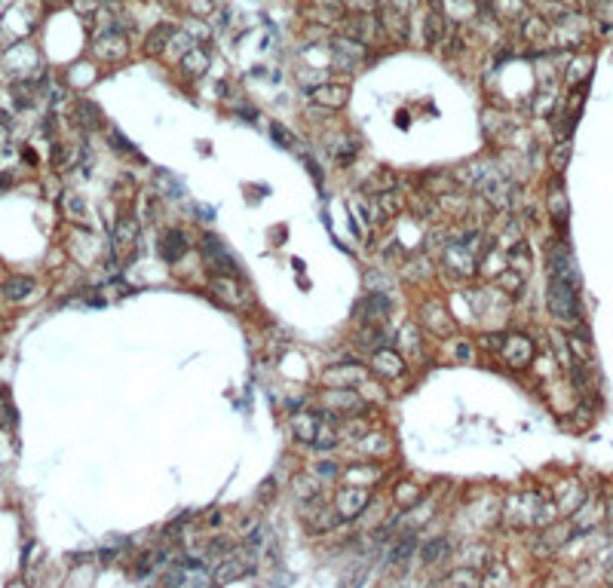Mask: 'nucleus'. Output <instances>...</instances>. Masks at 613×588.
Segmentation results:
<instances>
[{
    "mask_svg": "<svg viewBox=\"0 0 613 588\" xmlns=\"http://www.w3.org/2000/svg\"><path fill=\"white\" fill-rule=\"evenodd\" d=\"M485 347H488V349H500L503 347V334H485Z\"/></svg>",
    "mask_w": 613,
    "mask_h": 588,
    "instance_id": "4d7b16f0",
    "label": "nucleus"
},
{
    "mask_svg": "<svg viewBox=\"0 0 613 588\" xmlns=\"http://www.w3.org/2000/svg\"><path fill=\"white\" fill-rule=\"evenodd\" d=\"M576 288L579 285L565 282V279H552V276H549V285H546V307H549L552 319H555L558 325H565L567 331L583 322V307H579Z\"/></svg>",
    "mask_w": 613,
    "mask_h": 588,
    "instance_id": "f257e3e1",
    "label": "nucleus"
},
{
    "mask_svg": "<svg viewBox=\"0 0 613 588\" xmlns=\"http://www.w3.org/2000/svg\"><path fill=\"white\" fill-rule=\"evenodd\" d=\"M199 251H203L206 267L215 276H239V264L228 255V248H224L221 242H218V236H212V233H206V236L199 239Z\"/></svg>",
    "mask_w": 613,
    "mask_h": 588,
    "instance_id": "0eeeda50",
    "label": "nucleus"
},
{
    "mask_svg": "<svg viewBox=\"0 0 613 588\" xmlns=\"http://www.w3.org/2000/svg\"><path fill=\"white\" fill-rule=\"evenodd\" d=\"M350 25V37L352 40H359V44H368L374 34H381V19L377 15H371V13H359V15H352V19L347 22Z\"/></svg>",
    "mask_w": 613,
    "mask_h": 588,
    "instance_id": "c85d7f7f",
    "label": "nucleus"
},
{
    "mask_svg": "<svg viewBox=\"0 0 613 588\" xmlns=\"http://www.w3.org/2000/svg\"><path fill=\"white\" fill-rule=\"evenodd\" d=\"M322 490H325V484L319 481L313 472H304V475L295 478V493H298L301 502H316V500H322Z\"/></svg>",
    "mask_w": 613,
    "mask_h": 588,
    "instance_id": "72a5a7b5",
    "label": "nucleus"
},
{
    "mask_svg": "<svg viewBox=\"0 0 613 588\" xmlns=\"http://www.w3.org/2000/svg\"><path fill=\"white\" fill-rule=\"evenodd\" d=\"M396 184H399V181H396V175L381 169L377 175H371V178H368L365 187H368V190H374V196H377V193H383V190H396Z\"/></svg>",
    "mask_w": 613,
    "mask_h": 588,
    "instance_id": "49530a36",
    "label": "nucleus"
},
{
    "mask_svg": "<svg viewBox=\"0 0 613 588\" xmlns=\"http://www.w3.org/2000/svg\"><path fill=\"white\" fill-rule=\"evenodd\" d=\"M111 145H117L114 150L117 154H126V156H138V150H136V145H132V141H126L120 132H111ZM141 159V156H138Z\"/></svg>",
    "mask_w": 613,
    "mask_h": 588,
    "instance_id": "603ef678",
    "label": "nucleus"
},
{
    "mask_svg": "<svg viewBox=\"0 0 613 588\" xmlns=\"http://www.w3.org/2000/svg\"><path fill=\"white\" fill-rule=\"evenodd\" d=\"M494 282H497V288H500L503 294H518V291H525V276L515 273V270H509V267H506V270H503Z\"/></svg>",
    "mask_w": 613,
    "mask_h": 588,
    "instance_id": "37998d69",
    "label": "nucleus"
},
{
    "mask_svg": "<svg viewBox=\"0 0 613 588\" xmlns=\"http://www.w3.org/2000/svg\"><path fill=\"white\" fill-rule=\"evenodd\" d=\"M0 356H4V343H0Z\"/></svg>",
    "mask_w": 613,
    "mask_h": 588,
    "instance_id": "052dcab7",
    "label": "nucleus"
},
{
    "mask_svg": "<svg viewBox=\"0 0 613 588\" xmlns=\"http://www.w3.org/2000/svg\"><path fill=\"white\" fill-rule=\"evenodd\" d=\"M187 236H184V233L178 230V227H169V230L163 233V236H159V258L166 260V264H178V260L187 255Z\"/></svg>",
    "mask_w": 613,
    "mask_h": 588,
    "instance_id": "4be33fe9",
    "label": "nucleus"
},
{
    "mask_svg": "<svg viewBox=\"0 0 613 588\" xmlns=\"http://www.w3.org/2000/svg\"><path fill=\"white\" fill-rule=\"evenodd\" d=\"M341 444V435H338V423H329V420H319V429H316V439H313V448L316 450H331Z\"/></svg>",
    "mask_w": 613,
    "mask_h": 588,
    "instance_id": "58836bf2",
    "label": "nucleus"
},
{
    "mask_svg": "<svg viewBox=\"0 0 613 588\" xmlns=\"http://www.w3.org/2000/svg\"><path fill=\"white\" fill-rule=\"evenodd\" d=\"M448 585H454V588H482V576H478L473 567L460 564L457 570H451L448 573Z\"/></svg>",
    "mask_w": 613,
    "mask_h": 588,
    "instance_id": "a19ab883",
    "label": "nucleus"
},
{
    "mask_svg": "<svg viewBox=\"0 0 613 588\" xmlns=\"http://www.w3.org/2000/svg\"><path fill=\"white\" fill-rule=\"evenodd\" d=\"M310 472L325 484V481H338V478L343 475V469H341V463H334V460H319V463L310 466Z\"/></svg>",
    "mask_w": 613,
    "mask_h": 588,
    "instance_id": "a18cd8bd",
    "label": "nucleus"
},
{
    "mask_svg": "<svg viewBox=\"0 0 613 588\" xmlns=\"http://www.w3.org/2000/svg\"><path fill=\"white\" fill-rule=\"evenodd\" d=\"M546 203H549V215L555 218V224H558V227H565L567 215H570V203H567L565 190H561V181L552 184V190H549V196H546Z\"/></svg>",
    "mask_w": 613,
    "mask_h": 588,
    "instance_id": "f704fd0d",
    "label": "nucleus"
},
{
    "mask_svg": "<svg viewBox=\"0 0 613 588\" xmlns=\"http://www.w3.org/2000/svg\"><path fill=\"white\" fill-rule=\"evenodd\" d=\"M546 267H549V276H552V279H565V282L579 285V273H576L574 255H570V248L565 246V242H552V246H549V255H546Z\"/></svg>",
    "mask_w": 613,
    "mask_h": 588,
    "instance_id": "ddd939ff",
    "label": "nucleus"
},
{
    "mask_svg": "<svg viewBox=\"0 0 613 588\" xmlns=\"http://www.w3.org/2000/svg\"><path fill=\"white\" fill-rule=\"evenodd\" d=\"M417 549H421V545H417V533H414V530H405V533L396 536V542H393V552H390V558H386V561H390L393 567H396V564H405V561H408Z\"/></svg>",
    "mask_w": 613,
    "mask_h": 588,
    "instance_id": "2f4dec72",
    "label": "nucleus"
},
{
    "mask_svg": "<svg viewBox=\"0 0 613 588\" xmlns=\"http://www.w3.org/2000/svg\"><path fill=\"white\" fill-rule=\"evenodd\" d=\"M442 267L454 276V279H473L478 273V255H473V251L463 246H457V242H448V246L442 248Z\"/></svg>",
    "mask_w": 613,
    "mask_h": 588,
    "instance_id": "6e6552de",
    "label": "nucleus"
},
{
    "mask_svg": "<svg viewBox=\"0 0 613 588\" xmlns=\"http://www.w3.org/2000/svg\"><path fill=\"white\" fill-rule=\"evenodd\" d=\"M190 10H193V15H209L215 10V0H193Z\"/></svg>",
    "mask_w": 613,
    "mask_h": 588,
    "instance_id": "5fc2aeb1",
    "label": "nucleus"
},
{
    "mask_svg": "<svg viewBox=\"0 0 613 588\" xmlns=\"http://www.w3.org/2000/svg\"><path fill=\"white\" fill-rule=\"evenodd\" d=\"M604 518H607V506H601V502H583V506H579L574 515H570V527H574V536L592 533Z\"/></svg>",
    "mask_w": 613,
    "mask_h": 588,
    "instance_id": "6ab92c4d",
    "label": "nucleus"
},
{
    "mask_svg": "<svg viewBox=\"0 0 613 588\" xmlns=\"http://www.w3.org/2000/svg\"><path fill=\"white\" fill-rule=\"evenodd\" d=\"M251 570H255V552H249V545H233V549L221 558V564L215 567V585H230L246 579Z\"/></svg>",
    "mask_w": 613,
    "mask_h": 588,
    "instance_id": "20e7f679",
    "label": "nucleus"
},
{
    "mask_svg": "<svg viewBox=\"0 0 613 588\" xmlns=\"http://www.w3.org/2000/svg\"><path fill=\"white\" fill-rule=\"evenodd\" d=\"M543 497H536V493H512L506 500V509H503V515L512 527H534V515H536V506H540Z\"/></svg>",
    "mask_w": 613,
    "mask_h": 588,
    "instance_id": "f8f14e48",
    "label": "nucleus"
},
{
    "mask_svg": "<svg viewBox=\"0 0 613 588\" xmlns=\"http://www.w3.org/2000/svg\"><path fill=\"white\" fill-rule=\"evenodd\" d=\"M62 208H65V215H68L71 221L89 224V206H86V199H83V196H77V193H65V196H62Z\"/></svg>",
    "mask_w": 613,
    "mask_h": 588,
    "instance_id": "4c0bfd02",
    "label": "nucleus"
},
{
    "mask_svg": "<svg viewBox=\"0 0 613 588\" xmlns=\"http://www.w3.org/2000/svg\"><path fill=\"white\" fill-rule=\"evenodd\" d=\"M405 368H408V362H405V356H402L399 349L383 347V349L371 352V371L377 377H383V380H399V377L405 374Z\"/></svg>",
    "mask_w": 613,
    "mask_h": 588,
    "instance_id": "4468645a",
    "label": "nucleus"
},
{
    "mask_svg": "<svg viewBox=\"0 0 613 588\" xmlns=\"http://www.w3.org/2000/svg\"><path fill=\"white\" fill-rule=\"evenodd\" d=\"M567 159H570V141H561V145L552 150V169L561 175L565 172V166H567Z\"/></svg>",
    "mask_w": 613,
    "mask_h": 588,
    "instance_id": "3c124183",
    "label": "nucleus"
},
{
    "mask_svg": "<svg viewBox=\"0 0 613 588\" xmlns=\"http://www.w3.org/2000/svg\"><path fill=\"white\" fill-rule=\"evenodd\" d=\"M98 4H114V0H98Z\"/></svg>",
    "mask_w": 613,
    "mask_h": 588,
    "instance_id": "bf43d9fd",
    "label": "nucleus"
},
{
    "mask_svg": "<svg viewBox=\"0 0 613 588\" xmlns=\"http://www.w3.org/2000/svg\"><path fill=\"white\" fill-rule=\"evenodd\" d=\"M307 506H310V515H304V524L310 533H329L341 524V515L334 506H322V500L307 502Z\"/></svg>",
    "mask_w": 613,
    "mask_h": 588,
    "instance_id": "aec40b11",
    "label": "nucleus"
},
{
    "mask_svg": "<svg viewBox=\"0 0 613 588\" xmlns=\"http://www.w3.org/2000/svg\"><path fill=\"white\" fill-rule=\"evenodd\" d=\"M488 558H491V552L485 549V545H475V549H466L463 552V567H485L488 564Z\"/></svg>",
    "mask_w": 613,
    "mask_h": 588,
    "instance_id": "09e8293b",
    "label": "nucleus"
},
{
    "mask_svg": "<svg viewBox=\"0 0 613 588\" xmlns=\"http://www.w3.org/2000/svg\"><path fill=\"white\" fill-rule=\"evenodd\" d=\"M209 291L215 294L218 304H224L228 309H249L251 307V294L246 285L239 282V276H212Z\"/></svg>",
    "mask_w": 613,
    "mask_h": 588,
    "instance_id": "39448f33",
    "label": "nucleus"
},
{
    "mask_svg": "<svg viewBox=\"0 0 613 588\" xmlns=\"http://www.w3.org/2000/svg\"><path fill=\"white\" fill-rule=\"evenodd\" d=\"M473 356H475V349H473V343H466V340H460V343H457V359H460V362H473Z\"/></svg>",
    "mask_w": 613,
    "mask_h": 588,
    "instance_id": "6e6d98bb",
    "label": "nucleus"
},
{
    "mask_svg": "<svg viewBox=\"0 0 613 588\" xmlns=\"http://www.w3.org/2000/svg\"><path fill=\"white\" fill-rule=\"evenodd\" d=\"M310 98H313V105L322 107V111H341V107L350 102V86L347 83H322V86L310 89Z\"/></svg>",
    "mask_w": 613,
    "mask_h": 588,
    "instance_id": "f3484780",
    "label": "nucleus"
},
{
    "mask_svg": "<svg viewBox=\"0 0 613 588\" xmlns=\"http://www.w3.org/2000/svg\"><path fill=\"white\" fill-rule=\"evenodd\" d=\"M589 68H592V58L586 55L583 62H574V68H567V83L574 86L579 80H589Z\"/></svg>",
    "mask_w": 613,
    "mask_h": 588,
    "instance_id": "8fccbe9b",
    "label": "nucleus"
},
{
    "mask_svg": "<svg viewBox=\"0 0 613 588\" xmlns=\"http://www.w3.org/2000/svg\"><path fill=\"white\" fill-rule=\"evenodd\" d=\"M203 524H206V527H212V530H215V527L228 524V515H224V512H218V509H215V512H209V515L203 518Z\"/></svg>",
    "mask_w": 613,
    "mask_h": 588,
    "instance_id": "864d4df0",
    "label": "nucleus"
},
{
    "mask_svg": "<svg viewBox=\"0 0 613 588\" xmlns=\"http://www.w3.org/2000/svg\"><path fill=\"white\" fill-rule=\"evenodd\" d=\"M546 34H549V22H546V19H540V15L525 19V25H522V37L525 40L536 44V40H546Z\"/></svg>",
    "mask_w": 613,
    "mask_h": 588,
    "instance_id": "79ce46f5",
    "label": "nucleus"
},
{
    "mask_svg": "<svg viewBox=\"0 0 613 588\" xmlns=\"http://www.w3.org/2000/svg\"><path fill=\"white\" fill-rule=\"evenodd\" d=\"M322 410H316L319 420H329V423H341L343 417H359L368 410V399L362 392L350 389V386H343V389H325L322 392Z\"/></svg>",
    "mask_w": 613,
    "mask_h": 588,
    "instance_id": "f03ea898",
    "label": "nucleus"
},
{
    "mask_svg": "<svg viewBox=\"0 0 613 588\" xmlns=\"http://www.w3.org/2000/svg\"><path fill=\"white\" fill-rule=\"evenodd\" d=\"M74 120H77L80 129L95 132L105 126V114L98 111V105H92L89 98H77V102H74Z\"/></svg>",
    "mask_w": 613,
    "mask_h": 588,
    "instance_id": "a878e982",
    "label": "nucleus"
},
{
    "mask_svg": "<svg viewBox=\"0 0 613 588\" xmlns=\"http://www.w3.org/2000/svg\"><path fill=\"white\" fill-rule=\"evenodd\" d=\"M570 536H574V527L565 524V521H555L552 527L540 530V536H536V542H534V554H536V558H546V554H552L555 549H561Z\"/></svg>",
    "mask_w": 613,
    "mask_h": 588,
    "instance_id": "a211bd4d",
    "label": "nucleus"
},
{
    "mask_svg": "<svg viewBox=\"0 0 613 588\" xmlns=\"http://www.w3.org/2000/svg\"><path fill=\"white\" fill-rule=\"evenodd\" d=\"M371 502V487H341L334 490V509H338L341 521H356Z\"/></svg>",
    "mask_w": 613,
    "mask_h": 588,
    "instance_id": "9d476101",
    "label": "nucleus"
},
{
    "mask_svg": "<svg viewBox=\"0 0 613 588\" xmlns=\"http://www.w3.org/2000/svg\"><path fill=\"white\" fill-rule=\"evenodd\" d=\"M6 138H10V132H6V123H0V147H6Z\"/></svg>",
    "mask_w": 613,
    "mask_h": 588,
    "instance_id": "13d9d810",
    "label": "nucleus"
},
{
    "mask_svg": "<svg viewBox=\"0 0 613 588\" xmlns=\"http://www.w3.org/2000/svg\"><path fill=\"white\" fill-rule=\"evenodd\" d=\"M396 343H399V349L405 352V356L417 359L421 356V328H417V325H402L399 334H396Z\"/></svg>",
    "mask_w": 613,
    "mask_h": 588,
    "instance_id": "e433bc0d",
    "label": "nucleus"
},
{
    "mask_svg": "<svg viewBox=\"0 0 613 588\" xmlns=\"http://www.w3.org/2000/svg\"><path fill=\"white\" fill-rule=\"evenodd\" d=\"M374 208H377V218H381V221H390V218H396L402 208H405V196H402L399 190H383L374 196Z\"/></svg>",
    "mask_w": 613,
    "mask_h": 588,
    "instance_id": "7c9ffc66",
    "label": "nucleus"
},
{
    "mask_svg": "<svg viewBox=\"0 0 613 588\" xmlns=\"http://www.w3.org/2000/svg\"><path fill=\"white\" fill-rule=\"evenodd\" d=\"M478 190H482V199H485V203H488L491 208H497V212H509L512 203H515V193H518L515 181L506 178L503 172H491Z\"/></svg>",
    "mask_w": 613,
    "mask_h": 588,
    "instance_id": "423d86ee",
    "label": "nucleus"
},
{
    "mask_svg": "<svg viewBox=\"0 0 613 588\" xmlns=\"http://www.w3.org/2000/svg\"><path fill=\"white\" fill-rule=\"evenodd\" d=\"M421 325L426 331H433L435 338H448V334L454 331V322H451L448 307L439 304V300H426V304L421 307Z\"/></svg>",
    "mask_w": 613,
    "mask_h": 588,
    "instance_id": "dca6fc26",
    "label": "nucleus"
},
{
    "mask_svg": "<svg viewBox=\"0 0 613 588\" xmlns=\"http://www.w3.org/2000/svg\"><path fill=\"white\" fill-rule=\"evenodd\" d=\"M316 429H319V414H313V410H301V414L291 417V439L298 444H313Z\"/></svg>",
    "mask_w": 613,
    "mask_h": 588,
    "instance_id": "bb28decb",
    "label": "nucleus"
},
{
    "mask_svg": "<svg viewBox=\"0 0 613 588\" xmlns=\"http://www.w3.org/2000/svg\"><path fill=\"white\" fill-rule=\"evenodd\" d=\"M430 588H433V585H430Z\"/></svg>",
    "mask_w": 613,
    "mask_h": 588,
    "instance_id": "e2e57ef3",
    "label": "nucleus"
},
{
    "mask_svg": "<svg viewBox=\"0 0 613 588\" xmlns=\"http://www.w3.org/2000/svg\"><path fill=\"white\" fill-rule=\"evenodd\" d=\"M343 478H347L352 487H374V481L381 478V469L377 466H352L343 472Z\"/></svg>",
    "mask_w": 613,
    "mask_h": 588,
    "instance_id": "ea45409f",
    "label": "nucleus"
},
{
    "mask_svg": "<svg viewBox=\"0 0 613 588\" xmlns=\"http://www.w3.org/2000/svg\"><path fill=\"white\" fill-rule=\"evenodd\" d=\"M270 135H273V141H276V145H279V147H285V150H291V147L298 145L295 132H291V129H285L282 123H273V126H270Z\"/></svg>",
    "mask_w": 613,
    "mask_h": 588,
    "instance_id": "de8ad7c7",
    "label": "nucleus"
},
{
    "mask_svg": "<svg viewBox=\"0 0 613 588\" xmlns=\"http://www.w3.org/2000/svg\"><path fill=\"white\" fill-rule=\"evenodd\" d=\"M393 500H396L399 512H408V509H414L417 502L423 500V490H421V487H417L414 481H402V484H396V493H393Z\"/></svg>",
    "mask_w": 613,
    "mask_h": 588,
    "instance_id": "c9c22d12",
    "label": "nucleus"
},
{
    "mask_svg": "<svg viewBox=\"0 0 613 588\" xmlns=\"http://www.w3.org/2000/svg\"><path fill=\"white\" fill-rule=\"evenodd\" d=\"M209 49L206 46H193L187 55L184 58H178V65H181V71L187 74V77H199V74H206L209 71Z\"/></svg>",
    "mask_w": 613,
    "mask_h": 588,
    "instance_id": "473e14b6",
    "label": "nucleus"
},
{
    "mask_svg": "<svg viewBox=\"0 0 613 588\" xmlns=\"http://www.w3.org/2000/svg\"><path fill=\"white\" fill-rule=\"evenodd\" d=\"M506 264H509V270H515V273H522L525 279L531 276V270H534V258H531V246H527L525 239H515L512 246L506 248Z\"/></svg>",
    "mask_w": 613,
    "mask_h": 588,
    "instance_id": "cd10ccee",
    "label": "nucleus"
},
{
    "mask_svg": "<svg viewBox=\"0 0 613 588\" xmlns=\"http://www.w3.org/2000/svg\"><path fill=\"white\" fill-rule=\"evenodd\" d=\"M138 242H141V221L136 212L120 215V221L114 224V239H111V258L120 264H129L138 255Z\"/></svg>",
    "mask_w": 613,
    "mask_h": 588,
    "instance_id": "7ed1b4c3",
    "label": "nucleus"
},
{
    "mask_svg": "<svg viewBox=\"0 0 613 588\" xmlns=\"http://www.w3.org/2000/svg\"><path fill=\"white\" fill-rule=\"evenodd\" d=\"M381 19V28L390 34V40H402L405 44L408 40V19H405V10H399V6H386V10L377 15Z\"/></svg>",
    "mask_w": 613,
    "mask_h": 588,
    "instance_id": "b1692460",
    "label": "nucleus"
},
{
    "mask_svg": "<svg viewBox=\"0 0 613 588\" xmlns=\"http://www.w3.org/2000/svg\"><path fill=\"white\" fill-rule=\"evenodd\" d=\"M500 356H503V362H506L509 368H515V371H525V368L534 362V356H536L534 340L527 338V334H509V338H503Z\"/></svg>",
    "mask_w": 613,
    "mask_h": 588,
    "instance_id": "9b49d317",
    "label": "nucleus"
},
{
    "mask_svg": "<svg viewBox=\"0 0 613 588\" xmlns=\"http://www.w3.org/2000/svg\"><path fill=\"white\" fill-rule=\"evenodd\" d=\"M451 554V542L444 540V536H433V540H426L421 549H417V558H421L423 567H435L439 561H444Z\"/></svg>",
    "mask_w": 613,
    "mask_h": 588,
    "instance_id": "c756f323",
    "label": "nucleus"
},
{
    "mask_svg": "<svg viewBox=\"0 0 613 588\" xmlns=\"http://www.w3.org/2000/svg\"><path fill=\"white\" fill-rule=\"evenodd\" d=\"M0 300H4V294H0Z\"/></svg>",
    "mask_w": 613,
    "mask_h": 588,
    "instance_id": "680f3d73",
    "label": "nucleus"
},
{
    "mask_svg": "<svg viewBox=\"0 0 613 588\" xmlns=\"http://www.w3.org/2000/svg\"><path fill=\"white\" fill-rule=\"evenodd\" d=\"M34 279L31 276H6L4 285H0V294H4V300H10V304H22V300H28L31 294H34Z\"/></svg>",
    "mask_w": 613,
    "mask_h": 588,
    "instance_id": "5701e85b",
    "label": "nucleus"
},
{
    "mask_svg": "<svg viewBox=\"0 0 613 588\" xmlns=\"http://www.w3.org/2000/svg\"><path fill=\"white\" fill-rule=\"evenodd\" d=\"M444 34H448V28H444L442 13H439V10H433L430 15H426V46H435Z\"/></svg>",
    "mask_w": 613,
    "mask_h": 588,
    "instance_id": "c03bdc74",
    "label": "nucleus"
},
{
    "mask_svg": "<svg viewBox=\"0 0 613 588\" xmlns=\"http://www.w3.org/2000/svg\"><path fill=\"white\" fill-rule=\"evenodd\" d=\"M352 313H356L359 325H383L393 313V300H390V294L386 291H371V294H365V298L359 300Z\"/></svg>",
    "mask_w": 613,
    "mask_h": 588,
    "instance_id": "1a4fd4ad",
    "label": "nucleus"
},
{
    "mask_svg": "<svg viewBox=\"0 0 613 588\" xmlns=\"http://www.w3.org/2000/svg\"><path fill=\"white\" fill-rule=\"evenodd\" d=\"M175 34H178V28H175L172 22H159V25H154V31H150L147 40H145V53H147V55H159V53H166V49L172 46Z\"/></svg>",
    "mask_w": 613,
    "mask_h": 588,
    "instance_id": "393cba45",
    "label": "nucleus"
},
{
    "mask_svg": "<svg viewBox=\"0 0 613 588\" xmlns=\"http://www.w3.org/2000/svg\"><path fill=\"white\" fill-rule=\"evenodd\" d=\"M95 55L105 58V62H123L126 55H129V37L123 34L120 28H107L105 34L95 37Z\"/></svg>",
    "mask_w": 613,
    "mask_h": 588,
    "instance_id": "2eb2a0df",
    "label": "nucleus"
},
{
    "mask_svg": "<svg viewBox=\"0 0 613 588\" xmlns=\"http://www.w3.org/2000/svg\"><path fill=\"white\" fill-rule=\"evenodd\" d=\"M322 383L329 389H343V386H362L365 383V371L359 365H334L322 374Z\"/></svg>",
    "mask_w": 613,
    "mask_h": 588,
    "instance_id": "412c9836",
    "label": "nucleus"
}]
</instances>
